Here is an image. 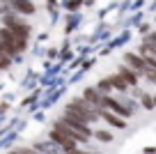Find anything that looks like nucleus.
I'll list each match as a JSON object with an SVG mask.
<instances>
[{"label":"nucleus","mask_w":156,"mask_h":154,"mask_svg":"<svg viewBox=\"0 0 156 154\" xmlns=\"http://www.w3.org/2000/svg\"><path fill=\"white\" fill-rule=\"evenodd\" d=\"M92 136L97 140H101V143H110V140H112V134L108 129H97V131H92Z\"/></svg>","instance_id":"nucleus-13"},{"label":"nucleus","mask_w":156,"mask_h":154,"mask_svg":"<svg viewBox=\"0 0 156 154\" xmlns=\"http://www.w3.org/2000/svg\"><path fill=\"white\" fill-rule=\"evenodd\" d=\"M94 87H97V90L101 92V94H110V92H112V85L108 83V78H101V81H99Z\"/></svg>","instance_id":"nucleus-15"},{"label":"nucleus","mask_w":156,"mask_h":154,"mask_svg":"<svg viewBox=\"0 0 156 154\" xmlns=\"http://www.w3.org/2000/svg\"><path fill=\"white\" fill-rule=\"evenodd\" d=\"M138 99H140V104L145 106V111H154V97H151V92H140Z\"/></svg>","instance_id":"nucleus-12"},{"label":"nucleus","mask_w":156,"mask_h":154,"mask_svg":"<svg viewBox=\"0 0 156 154\" xmlns=\"http://www.w3.org/2000/svg\"><path fill=\"white\" fill-rule=\"evenodd\" d=\"M12 64V55L7 53L5 48H2V44H0V69H9Z\"/></svg>","instance_id":"nucleus-14"},{"label":"nucleus","mask_w":156,"mask_h":154,"mask_svg":"<svg viewBox=\"0 0 156 154\" xmlns=\"http://www.w3.org/2000/svg\"><path fill=\"white\" fill-rule=\"evenodd\" d=\"M9 2H12V9L19 12V14H34L37 12L34 2H30V0H9Z\"/></svg>","instance_id":"nucleus-10"},{"label":"nucleus","mask_w":156,"mask_h":154,"mask_svg":"<svg viewBox=\"0 0 156 154\" xmlns=\"http://www.w3.org/2000/svg\"><path fill=\"white\" fill-rule=\"evenodd\" d=\"M124 64H129L131 69H136L138 74H140L142 69L147 67V64H145V60H142V55H140V53H133V51L124 53Z\"/></svg>","instance_id":"nucleus-9"},{"label":"nucleus","mask_w":156,"mask_h":154,"mask_svg":"<svg viewBox=\"0 0 156 154\" xmlns=\"http://www.w3.org/2000/svg\"><path fill=\"white\" fill-rule=\"evenodd\" d=\"M2 25L9 28L14 35H19V37H23V39H30V35H32L28 21H23L21 16H16V14H2Z\"/></svg>","instance_id":"nucleus-3"},{"label":"nucleus","mask_w":156,"mask_h":154,"mask_svg":"<svg viewBox=\"0 0 156 154\" xmlns=\"http://www.w3.org/2000/svg\"><path fill=\"white\" fill-rule=\"evenodd\" d=\"M0 44H2V48H5L9 55H19L23 53L25 48H28V39L19 37V35H14L9 28H0Z\"/></svg>","instance_id":"nucleus-2"},{"label":"nucleus","mask_w":156,"mask_h":154,"mask_svg":"<svg viewBox=\"0 0 156 154\" xmlns=\"http://www.w3.org/2000/svg\"><path fill=\"white\" fill-rule=\"evenodd\" d=\"M80 5H83V0H64V9H71V12H76Z\"/></svg>","instance_id":"nucleus-16"},{"label":"nucleus","mask_w":156,"mask_h":154,"mask_svg":"<svg viewBox=\"0 0 156 154\" xmlns=\"http://www.w3.org/2000/svg\"><path fill=\"white\" fill-rule=\"evenodd\" d=\"M83 99L87 101L90 106H94V108L99 111V108H101V101H103V94H101L94 85H87V87L83 90Z\"/></svg>","instance_id":"nucleus-7"},{"label":"nucleus","mask_w":156,"mask_h":154,"mask_svg":"<svg viewBox=\"0 0 156 154\" xmlns=\"http://www.w3.org/2000/svg\"><path fill=\"white\" fill-rule=\"evenodd\" d=\"M60 120H62L64 124L69 127V129L78 131V134H85V136H87V138H90V136H92V129H90V124H85V122H80V120H78L76 115H71V113H67V111H64Z\"/></svg>","instance_id":"nucleus-5"},{"label":"nucleus","mask_w":156,"mask_h":154,"mask_svg":"<svg viewBox=\"0 0 156 154\" xmlns=\"http://www.w3.org/2000/svg\"><path fill=\"white\" fill-rule=\"evenodd\" d=\"M64 111L71 113V115H76L78 120L85 122V124H94V122L99 120V111L94 106H90L83 97H73V99H69L67 106H64Z\"/></svg>","instance_id":"nucleus-1"},{"label":"nucleus","mask_w":156,"mask_h":154,"mask_svg":"<svg viewBox=\"0 0 156 154\" xmlns=\"http://www.w3.org/2000/svg\"><path fill=\"white\" fill-rule=\"evenodd\" d=\"M117 74L124 78V83H126L129 87H131V85H138V81H140V74H138L136 69H131L129 64H119V67H117Z\"/></svg>","instance_id":"nucleus-8"},{"label":"nucleus","mask_w":156,"mask_h":154,"mask_svg":"<svg viewBox=\"0 0 156 154\" xmlns=\"http://www.w3.org/2000/svg\"><path fill=\"white\" fill-rule=\"evenodd\" d=\"M99 120L108 122V127H115V129H124L126 127V120L119 115H115L112 111H108V108H99Z\"/></svg>","instance_id":"nucleus-6"},{"label":"nucleus","mask_w":156,"mask_h":154,"mask_svg":"<svg viewBox=\"0 0 156 154\" xmlns=\"http://www.w3.org/2000/svg\"><path fill=\"white\" fill-rule=\"evenodd\" d=\"M108 78V83L112 85V90H117V92H126L129 90V85L124 83V78L119 76V74H110V76H106Z\"/></svg>","instance_id":"nucleus-11"},{"label":"nucleus","mask_w":156,"mask_h":154,"mask_svg":"<svg viewBox=\"0 0 156 154\" xmlns=\"http://www.w3.org/2000/svg\"><path fill=\"white\" fill-rule=\"evenodd\" d=\"M48 138L53 140V143L58 145L60 149H64V152H69V149L78 147V143H76V140L71 138V136H67V134H64L62 129H55V127H53V129L48 131Z\"/></svg>","instance_id":"nucleus-4"}]
</instances>
